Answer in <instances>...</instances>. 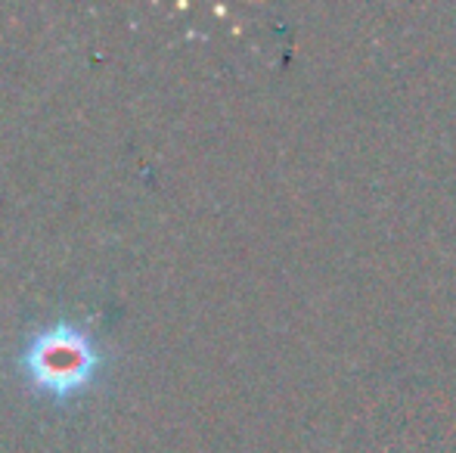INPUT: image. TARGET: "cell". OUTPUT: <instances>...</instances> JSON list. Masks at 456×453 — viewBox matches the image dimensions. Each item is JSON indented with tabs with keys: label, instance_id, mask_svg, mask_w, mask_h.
Returning <instances> with one entry per match:
<instances>
[{
	"label": "cell",
	"instance_id": "6da1fadb",
	"mask_svg": "<svg viewBox=\"0 0 456 453\" xmlns=\"http://www.w3.org/2000/svg\"><path fill=\"white\" fill-rule=\"evenodd\" d=\"M100 348L87 329L75 323H53L31 339L22 354V369L28 382L44 394L69 398L81 392L100 369Z\"/></svg>",
	"mask_w": 456,
	"mask_h": 453
}]
</instances>
